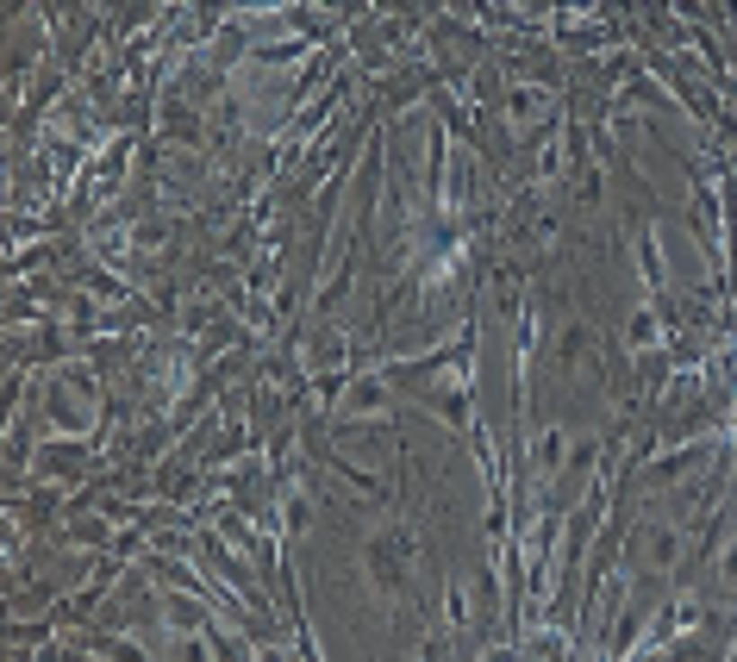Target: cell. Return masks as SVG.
<instances>
[{
  "label": "cell",
  "instance_id": "cell-1",
  "mask_svg": "<svg viewBox=\"0 0 737 662\" xmlns=\"http://www.w3.org/2000/svg\"><path fill=\"white\" fill-rule=\"evenodd\" d=\"M644 543H650V550H644L650 569H669V562H675V531H650Z\"/></svg>",
  "mask_w": 737,
  "mask_h": 662
}]
</instances>
